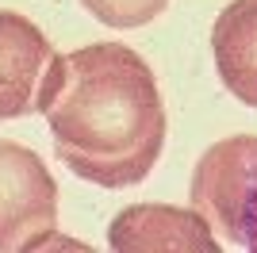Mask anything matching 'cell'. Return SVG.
I'll use <instances>...</instances> for the list:
<instances>
[{"label":"cell","mask_w":257,"mask_h":253,"mask_svg":"<svg viewBox=\"0 0 257 253\" xmlns=\"http://www.w3.org/2000/svg\"><path fill=\"white\" fill-rule=\"evenodd\" d=\"M39 115L50 123L58 161L100 188L142 184L169 131L158 77L123 42H92L58 54Z\"/></svg>","instance_id":"6da1fadb"},{"label":"cell","mask_w":257,"mask_h":253,"mask_svg":"<svg viewBox=\"0 0 257 253\" xmlns=\"http://www.w3.org/2000/svg\"><path fill=\"white\" fill-rule=\"evenodd\" d=\"M58 226V180L31 146L0 138V249H39Z\"/></svg>","instance_id":"7a4b0ae2"},{"label":"cell","mask_w":257,"mask_h":253,"mask_svg":"<svg viewBox=\"0 0 257 253\" xmlns=\"http://www.w3.org/2000/svg\"><path fill=\"white\" fill-rule=\"evenodd\" d=\"M54 42L23 12L0 8V123L39 115V100L54 69Z\"/></svg>","instance_id":"3957f363"},{"label":"cell","mask_w":257,"mask_h":253,"mask_svg":"<svg viewBox=\"0 0 257 253\" xmlns=\"http://www.w3.org/2000/svg\"><path fill=\"white\" fill-rule=\"evenodd\" d=\"M253 165H257V138L234 135L215 142L200 158L192 177V207L207 219V226L223 230L230 245H242L238 211H242V196H246Z\"/></svg>","instance_id":"277c9868"},{"label":"cell","mask_w":257,"mask_h":253,"mask_svg":"<svg viewBox=\"0 0 257 253\" xmlns=\"http://www.w3.org/2000/svg\"><path fill=\"white\" fill-rule=\"evenodd\" d=\"M219 81L238 104L257 107V0H230L211 27Z\"/></svg>","instance_id":"5b68a950"},{"label":"cell","mask_w":257,"mask_h":253,"mask_svg":"<svg viewBox=\"0 0 257 253\" xmlns=\"http://www.w3.org/2000/svg\"><path fill=\"white\" fill-rule=\"evenodd\" d=\"M111 249H219L200 211L127 207L111 222Z\"/></svg>","instance_id":"8992f818"},{"label":"cell","mask_w":257,"mask_h":253,"mask_svg":"<svg viewBox=\"0 0 257 253\" xmlns=\"http://www.w3.org/2000/svg\"><path fill=\"white\" fill-rule=\"evenodd\" d=\"M81 8L96 23H104V27L131 31V27H142V23L158 20L161 12L169 8V0H81Z\"/></svg>","instance_id":"52a82bcc"},{"label":"cell","mask_w":257,"mask_h":253,"mask_svg":"<svg viewBox=\"0 0 257 253\" xmlns=\"http://www.w3.org/2000/svg\"><path fill=\"white\" fill-rule=\"evenodd\" d=\"M238 230H242V245L257 253V165L249 173L246 196H242V211H238Z\"/></svg>","instance_id":"ba28073f"}]
</instances>
